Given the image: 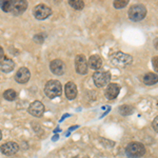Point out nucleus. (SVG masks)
Masks as SVG:
<instances>
[{
	"mask_svg": "<svg viewBox=\"0 0 158 158\" xmlns=\"http://www.w3.org/2000/svg\"><path fill=\"white\" fill-rule=\"evenodd\" d=\"M0 7H1L3 12L10 13V10H11V1H10V0L1 1V2H0Z\"/></svg>",
	"mask_w": 158,
	"mask_h": 158,
	"instance_id": "21",
	"label": "nucleus"
},
{
	"mask_svg": "<svg viewBox=\"0 0 158 158\" xmlns=\"http://www.w3.org/2000/svg\"><path fill=\"white\" fill-rule=\"evenodd\" d=\"M33 14H34V16L36 19L44 20L49 16H51L52 10H51L48 6H45V4H38V6H35L34 10H33Z\"/></svg>",
	"mask_w": 158,
	"mask_h": 158,
	"instance_id": "6",
	"label": "nucleus"
},
{
	"mask_svg": "<svg viewBox=\"0 0 158 158\" xmlns=\"http://www.w3.org/2000/svg\"><path fill=\"white\" fill-rule=\"evenodd\" d=\"M15 69V63L12 59L7 57H3L0 60V71L3 73H10Z\"/></svg>",
	"mask_w": 158,
	"mask_h": 158,
	"instance_id": "14",
	"label": "nucleus"
},
{
	"mask_svg": "<svg viewBox=\"0 0 158 158\" xmlns=\"http://www.w3.org/2000/svg\"><path fill=\"white\" fill-rule=\"evenodd\" d=\"M126 152L131 157L138 158L146 154V147L140 142H131L127 146Z\"/></svg>",
	"mask_w": 158,
	"mask_h": 158,
	"instance_id": "4",
	"label": "nucleus"
},
{
	"mask_svg": "<svg viewBox=\"0 0 158 158\" xmlns=\"http://www.w3.org/2000/svg\"><path fill=\"white\" fill-rule=\"evenodd\" d=\"M64 91H65V96H67L68 99L70 100H73V99L76 98L78 94V91H77V86L74 82L70 81L65 85V88H64Z\"/></svg>",
	"mask_w": 158,
	"mask_h": 158,
	"instance_id": "15",
	"label": "nucleus"
},
{
	"mask_svg": "<svg viewBox=\"0 0 158 158\" xmlns=\"http://www.w3.org/2000/svg\"><path fill=\"white\" fill-rule=\"evenodd\" d=\"M0 151L6 156H13L19 151V146L14 141H9L2 144L1 148H0Z\"/></svg>",
	"mask_w": 158,
	"mask_h": 158,
	"instance_id": "9",
	"label": "nucleus"
},
{
	"mask_svg": "<svg viewBox=\"0 0 158 158\" xmlns=\"http://www.w3.org/2000/svg\"><path fill=\"white\" fill-rule=\"evenodd\" d=\"M50 69H51V72L55 74V75H62L65 72V64L62 60L54 59L51 61Z\"/></svg>",
	"mask_w": 158,
	"mask_h": 158,
	"instance_id": "11",
	"label": "nucleus"
},
{
	"mask_svg": "<svg viewBox=\"0 0 158 158\" xmlns=\"http://www.w3.org/2000/svg\"><path fill=\"white\" fill-rule=\"evenodd\" d=\"M74 158H79V157H78V156H76V157H74Z\"/></svg>",
	"mask_w": 158,
	"mask_h": 158,
	"instance_id": "27",
	"label": "nucleus"
},
{
	"mask_svg": "<svg viewBox=\"0 0 158 158\" xmlns=\"http://www.w3.org/2000/svg\"><path fill=\"white\" fill-rule=\"evenodd\" d=\"M85 158H89V157H85Z\"/></svg>",
	"mask_w": 158,
	"mask_h": 158,
	"instance_id": "28",
	"label": "nucleus"
},
{
	"mask_svg": "<svg viewBox=\"0 0 158 158\" xmlns=\"http://www.w3.org/2000/svg\"><path fill=\"white\" fill-rule=\"evenodd\" d=\"M153 64H154L155 65V70H158V67H157V56H155V57L154 58H153Z\"/></svg>",
	"mask_w": 158,
	"mask_h": 158,
	"instance_id": "24",
	"label": "nucleus"
},
{
	"mask_svg": "<svg viewBox=\"0 0 158 158\" xmlns=\"http://www.w3.org/2000/svg\"><path fill=\"white\" fill-rule=\"evenodd\" d=\"M3 97H4V99H6V100H9V101H13V100H15V99L17 98V93H16V92H15L14 90H12V89H10V90L4 91V93H3Z\"/></svg>",
	"mask_w": 158,
	"mask_h": 158,
	"instance_id": "19",
	"label": "nucleus"
},
{
	"mask_svg": "<svg viewBox=\"0 0 158 158\" xmlns=\"http://www.w3.org/2000/svg\"><path fill=\"white\" fill-rule=\"evenodd\" d=\"M93 80L94 83L97 88H102L106 86V85H109L110 80H111V74L106 71H96L93 75Z\"/></svg>",
	"mask_w": 158,
	"mask_h": 158,
	"instance_id": "5",
	"label": "nucleus"
},
{
	"mask_svg": "<svg viewBox=\"0 0 158 158\" xmlns=\"http://www.w3.org/2000/svg\"><path fill=\"white\" fill-rule=\"evenodd\" d=\"M31 78V72L27 68L22 67L17 71L15 75V80L18 83H27Z\"/></svg>",
	"mask_w": 158,
	"mask_h": 158,
	"instance_id": "12",
	"label": "nucleus"
},
{
	"mask_svg": "<svg viewBox=\"0 0 158 158\" xmlns=\"http://www.w3.org/2000/svg\"><path fill=\"white\" fill-rule=\"evenodd\" d=\"M3 57H4V51L2 49V47H0V60H1Z\"/></svg>",
	"mask_w": 158,
	"mask_h": 158,
	"instance_id": "25",
	"label": "nucleus"
},
{
	"mask_svg": "<svg viewBox=\"0 0 158 158\" xmlns=\"http://www.w3.org/2000/svg\"><path fill=\"white\" fill-rule=\"evenodd\" d=\"M75 68L76 72L81 75H85L88 74L89 71V65H88V60L85 55H78L75 58Z\"/></svg>",
	"mask_w": 158,
	"mask_h": 158,
	"instance_id": "7",
	"label": "nucleus"
},
{
	"mask_svg": "<svg viewBox=\"0 0 158 158\" xmlns=\"http://www.w3.org/2000/svg\"><path fill=\"white\" fill-rule=\"evenodd\" d=\"M44 110H45L44 106H43V103L41 102V101L35 100L30 104L27 111H29V113L31 114V115H33L35 117H40V116L43 115Z\"/></svg>",
	"mask_w": 158,
	"mask_h": 158,
	"instance_id": "10",
	"label": "nucleus"
},
{
	"mask_svg": "<svg viewBox=\"0 0 158 158\" xmlns=\"http://www.w3.org/2000/svg\"><path fill=\"white\" fill-rule=\"evenodd\" d=\"M147 15V9L142 4H134L129 10V18L132 21H141Z\"/></svg>",
	"mask_w": 158,
	"mask_h": 158,
	"instance_id": "3",
	"label": "nucleus"
},
{
	"mask_svg": "<svg viewBox=\"0 0 158 158\" xmlns=\"http://www.w3.org/2000/svg\"><path fill=\"white\" fill-rule=\"evenodd\" d=\"M2 138V132H1V130H0V140H1Z\"/></svg>",
	"mask_w": 158,
	"mask_h": 158,
	"instance_id": "26",
	"label": "nucleus"
},
{
	"mask_svg": "<svg viewBox=\"0 0 158 158\" xmlns=\"http://www.w3.org/2000/svg\"><path fill=\"white\" fill-rule=\"evenodd\" d=\"M44 93L50 99H54L62 94V85L58 80H50L44 86Z\"/></svg>",
	"mask_w": 158,
	"mask_h": 158,
	"instance_id": "2",
	"label": "nucleus"
},
{
	"mask_svg": "<svg viewBox=\"0 0 158 158\" xmlns=\"http://www.w3.org/2000/svg\"><path fill=\"white\" fill-rule=\"evenodd\" d=\"M119 91H120V88H119L118 85L116 83H111V85H108L106 90V97L109 99V100H113L115 99L119 94Z\"/></svg>",
	"mask_w": 158,
	"mask_h": 158,
	"instance_id": "13",
	"label": "nucleus"
},
{
	"mask_svg": "<svg viewBox=\"0 0 158 158\" xmlns=\"http://www.w3.org/2000/svg\"><path fill=\"white\" fill-rule=\"evenodd\" d=\"M157 122H158V118L156 117V118L154 119V121H153V123H152V126H153V129L155 130V132H157Z\"/></svg>",
	"mask_w": 158,
	"mask_h": 158,
	"instance_id": "23",
	"label": "nucleus"
},
{
	"mask_svg": "<svg viewBox=\"0 0 158 158\" xmlns=\"http://www.w3.org/2000/svg\"><path fill=\"white\" fill-rule=\"evenodd\" d=\"M127 4H128V0H121V1L117 0V1H114V7H115V9H122V7H124Z\"/></svg>",
	"mask_w": 158,
	"mask_h": 158,
	"instance_id": "22",
	"label": "nucleus"
},
{
	"mask_svg": "<svg viewBox=\"0 0 158 158\" xmlns=\"http://www.w3.org/2000/svg\"><path fill=\"white\" fill-rule=\"evenodd\" d=\"M27 9V2L24 0H14L11 1V10L10 13L14 15H20L22 13H24L25 10Z\"/></svg>",
	"mask_w": 158,
	"mask_h": 158,
	"instance_id": "8",
	"label": "nucleus"
},
{
	"mask_svg": "<svg viewBox=\"0 0 158 158\" xmlns=\"http://www.w3.org/2000/svg\"><path fill=\"white\" fill-rule=\"evenodd\" d=\"M157 81H158V77L156 74L154 73H148L143 76V82L147 85H153L155 83H157Z\"/></svg>",
	"mask_w": 158,
	"mask_h": 158,
	"instance_id": "17",
	"label": "nucleus"
},
{
	"mask_svg": "<svg viewBox=\"0 0 158 158\" xmlns=\"http://www.w3.org/2000/svg\"><path fill=\"white\" fill-rule=\"evenodd\" d=\"M88 65L92 70L98 71L101 68V65H102V59L98 55H92L88 60Z\"/></svg>",
	"mask_w": 158,
	"mask_h": 158,
	"instance_id": "16",
	"label": "nucleus"
},
{
	"mask_svg": "<svg viewBox=\"0 0 158 158\" xmlns=\"http://www.w3.org/2000/svg\"><path fill=\"white\" fill-rule=\"evenodd\" d=\"M133 112H134V108L131 106H128V104H124V106H121L120 108H119V113L123 116L131 115Z\"/></svg>",
	"mask_w": 158,
	"mask_h": 158,
	"instance_id": "18",
	"label": "nucleus"
},
{
	"mask_svg": "<svg viewBox=\"0 0 158 158\" xmlns=\"http://www.w3.org/2000/svg\"><path fill=\"white\" fill-rule=\"evenodd\" d=\"M133 61V57L122 52H116L111 56V63L118 69H124L129 67Z\"/></svg>",
	"mask_w": 158,
	"mask_h": 158,
	"instance_id": "1",
	"label": "nucleus"
},
{
	"mask_svg": "<svg viewBox=\"0 0 158 158\" xmlns=\"http://www.w3.org/2000/svg\"><path fill=\"white\" fill-rule=\"evenodd\" d=\"M69 4H70L74 10H77V11H80V10H82L83 7H85V3H83V1H81V0H70Z\"/></svg>",
	"mask_w": 158,
	"mask_h": 158,
	"instance_id": "20",
	"label": "nucleus"
}]
</instances>
